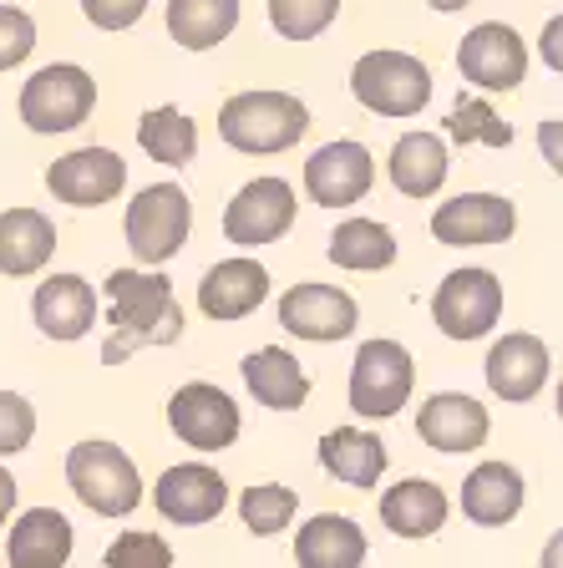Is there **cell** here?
I'll return each mask as SVG.
<instances>
[{
    "label": "cell",
    "instance_id": "7a4b0ae2",
    "mask_svg": "<svg viewBox=\"0 0 563 568\" xmlns=\"http://www.w3.org/2000/svg\"><path fill=\"white\" fill-rule=\"evenodd\" d=\"M310 132V106L290 92H239L219 106V138L249 158L284 153Z\"/></svg>",
    "mask_w": 563,
    "mask_h": 568
},
{
    "label": "cell",
    "instance_id": "d6a6232c",
    "mask_svg": "<svg viewBox=\"0 0 563 568\" xmlns=\"http://www.w3.org/2000/svg\"><path fill=\"white\" fill-rule=\"evenodd\" d=\"M341 0H270V26L284 41H315L335 26Z\"/></svg>",
    "mask_w": 563,
    "mask_h": 568
},
{
    "label": "cell",
    "instance_id": "52a82bcc",
    "mask_svg": "<svg viewBox=\"0 0 563 568\" xmlns=\"http://www.w3.org/2000/svg\"><path fill=\"white\" fill-rule=\"evenodd\" d=\"M416 366L401 341H365L351 361V412L365 422H391L411 402Z\"/></svg>",
    "mask_w": 563,
    "mask_h": 568
},
{
    "label": "cell",
    "instance_id": "9a60e30c",
    "mask_svg": "<svg viewBox=\"0 0 563 568\" xmlns=\"http://www.w3.org/2000/svg\"><path fill=\"white\" fill-rule=\"evenodd\" d=\"M371 183H375L371 148L351 138L315 148L305 163V193L320 209H351V203H361L371 193Z\"/></svg>",
    "mask_w": 563,
    "mask_h": 568
},
{
    "label": "cell",
    "instance_id": "2e32d148",
    "mask_svg": "<svg viewBox=\"0 0 563 568\" xmlns=\"http://www.w3.org/2000/svg\"><path fill=\"white\" fill-rule=\"evenodd\" d=\"M153 503L168 523H178V528H199V523H213L223 513V503H229V483H223L213 467H203V462H178V467H168V473L158 477Z\"/></svg>",
    "mask_w": 563,
    "mask_h": 568
},
{
    "label": "cell",
    "instance_id": "d590c367",
    "mask_svg": "<svg viewBox=\"0 0 563 568\" xmlns=\"http://www.w3.org/2000/svg\"><path fill=\"white\" fill-rule=\"evenodd\" d=\"M36 437V406L16 390H0V457H16L26 452Z\"/></svg>",
    "mask_w": 563,
    "mask_h": 568
},
{
    "label": "cell",
    "instance_id": "4fadbf2b",
    "mask_svg": "<svg viewBox=\"0 0 563 568\" xmlns=\"http://www.w3.org/2000/svg\"><path fill=\"white\" fill-rule=\"evenodd\" d=\"M47 189L57 203L71 209H102L128 189V163L112 148H77L47 168Z\"/></svg>",
    "mask_w": 563,
    "mask_h": 568
},
{
    "label": "cell",
    "instance_id": "7c38bea8",
    "mask_svg": "<svg viewBox=\"0 0 563 568\" xmlns=\"http://www.w3.org/2000/svg\"><path fill=\"white\" fill-rule=\"evenodd\" d=\"M517 229V209L497 193H458V199L436 203L432 239L446 248H487L507 244Z\"/></svg>",
    "mask_w": 563,
    "mask_h": 568
},
{
    "label": "cell",
    "instance_id": "1f68e13d",
    "mask_svg": "<svg viewBox=\"0 0 563 568\" xmlns=\"http://www.w3.org/2000/svg\"><path fill=\"white\" fill-rule=\"evenodd\" d=\"M294 508H300V497L284 483H259L239 497V518H244V528L254 532V538H274L280 528H290Z\"/></svg>",
    "mask_w": 563,
    "mask_h": 568
},
{
    "label": "cell",
    "instance_id": "44dd1931",
    "mask_svg": "<svg viewBox=\"0 0 563 568\" xmlns=\"http://www.w3.org/2000/svg\"><path fill=\"white\" fill-rule=\"evenodd\" d=\"M57 254V224L41 209H6L0 213V274L26 280L41 274Z\"/></svg>",
    "mask_w": 563,
    "mask_h": 568
},
{
    "label": "cell",
    "instance_id": "b9f144b4",
    "mask_svg": "<svg viewBox=\"0 0 563 568\" xmlns=\"http://www.w3.org/2000/svg\"><path fill=\"white\" fill-rule=\"evenodd\" d=\"M543 138H549V158L559 163V128H553V122H543Z\"/></svg>",
    "mask_w": 563,
    "mask_h": 568
},
{
    "label": "cell",
    "instance_id": "7402d4cb",
    "mask_svg": "<svg viewBox=\"0 0 563 568\" xmlns=\"http://www.w3.org/2000/svg\"><path fill=\"white\" fill-rule=\"evenodd\" d=\"M294 564L300 568H361L365 532L345 513H315L294 538Z\"/></svg>",
    "mask_w": 563,
    "mask_h": 568
},
{
    "label": "cell",
    "instance_id": "e575fe53",
    "mask_svg": "<svg viewBox=\"0 0 563 568\" xmlns=\"http://www.w3.org/2000/svg\"><path fill=\"white\" fill-rule=\"evenodd\" d=\"M102 568H173V548L158 538V532H118L112 548L102 554Z\"/></svg>",
    "mask_w": 563,
    "mask_h": 568
},
{
    "label": "cell",
    "instance_id": "ab89813d",
    "mask_svg": "<svg viewBox=\"0 0 563 568\" xmlns=\"http://www.w3.org/2000/svg\"><path fill=\"white\" fill-rule=\"evenodd\" d=\"M11 508H16V477L0 467V528H6V518H11Z\"/></svg>",
    "mask_w": 563,
    "mask_h": 568
},
{
    "label": "cell",
    "instance_id": "ac0fdd59",
    "mask_svg": "<svg viewBox=\"0 0 563 568\" xmlns=\"http://www.w3.org/2000/svg\"><path fill=\"white\" fill-rule=\"evenodd\" d=\"M487 406L462 390H436L416 412V437L432 452H477L487 442Z\"/></svg>",
    "mask_w": 563,
    "mask_h": 568
},
{
    "label": "cell",
    "instance_id": "8992f818",
    "mask_svg": "<svg viewBox=\"0 0 563 568\" xmlns=\"http://www.w3.org/2000/svg\"><path fill=\"white\" fill-rule=\"evenodd\" d=\"M188 229H193V203L178 183H148L138 189V199L128 203V219H122V234L128 248L142 264H168L178 248L188 244Z\"/></svg>",
    "mask_w": 563,
    "mask_h": 568
},
{
    "label": "cell",
    "instance_id": "5bb4252c",
    "mask_svg": "<svg viewBox=\"0 0 563 568\" xmlns=\"http://www.w3.org/2000/svg\"><path fill=\"white\" fill-rule=\"evenodd\" d=\"M280 325L290 335H300V341L330 345V341H345V335L361 325V310H355V300L345 295V290H335V284L305 280L280 295Z\"/></svg>",
    "mask_w": 563,
    "mask_h": 568
},
{
    "label": "cell",
    "instance_id": "30bf717a",
    "mask_svg": "<svg viewBox=\"0 0 563 568\" xmlns=\"http://www.w3.org/2000/svg\"><path fill=\"white\" fill-rule=\"evenodd\" d=\"M168 426L178 432V442L193 452H223L239 442V406L229 390L209 386V381H188L173 390L168 402Z\"/></svg>",
    "mask_w": 563,
    "mask_h": 568
},
{
    "label": "cell",
    "instance_id": "f35d334b",
    "mask_svg": "<svg viewBox=\"0 0 563 568\" xmlns=\"http://www.w3.org/2000/svg\"><path fill=\"white\" fill-rule=\"evenodd\" d=\"M559 36H563V21L553 16V21L543 26V57H549V67H553V71L563 67V57H559Z\"/></svg>",
    "mask_w": 563,
    "mask_h": 568
},
{
    "label": "cell",
    "instance_id": "277c9868",
    "mask_svg": "<svg viewBox=\"0 0 563 568\" xmlns=\"http://www.w3.org/2000/svg\"><path fill=\"white\" fill-rule=\"evenodd\" d=\"M351 97L375 118H416L432 102V71L411 51H365L351 67Z\"/></svg>",
    "mask_w": 563,
    "mask_h": 568
},
{
    "label": "cell",
    "instance_id": "83f0119b",
    "mask_svg": "<svg viewBox=\"0 0 563 568\" xmlns=\"http://www.w3.org/2000/svg\"><path fill=\"white\" fill-rule=\"evenodd\" d=\"M446 142L436 138V132H406V138H396V148H391V183H396V193H406V199H432L436 189L446 183Z\"/></svg>",
    "mask_w": 563,
    "mask_h": 568
},
{
    "label": "cell",
    "instance_id": "f1b7e54d",
    "mask_svg": "<svg viewBox=\"0 0 563 568\" xmlns=\"http://www.w3.org/2000/svg\"><path fill=\"white\" fill-rule=\"evenodd\" d=\"M239 26V0H168V36L183 51H209Z\"/></svg>",
    "mask_w": 563,
    "mask_h": 568
},
{
    "label": "cell",
    "instance_id": "603a6c76",
    "mask_svg": "<svg viewBox=\"0 0 563 568\" xmlns=\"http://www.w3.org/2000/svg\"><path fill=\"white\" fill-rule=\"evenodd\" d=\"M71 523L57 508H31L16 518L11 538H6V558L11 568H67L71 558Z\"/></svg>",
    "mask_w": 563,
    "mask_h": 568
},
{
    "label": "cell",
    "instance_id": "e0dca14e",
    "mask_svg": "<svg viewBox=\"0 0 563 568\" xmlns=\"http://www.w3.org/2000/svg\"><path fill=\"white\" fill-rule=\"evenodd\" d=\"M553 376V355L539 335H503V341L487 351V390L497 402H533Z\"/></svg>",
    "mask_w": 563,
    "mask_h": 568
},
{
    "label": "cell",
    "instance_id": "ba28073f",
    "mask_svg": "<svg viewBox=\"0 0 563 568\" xmlns=\"http://www.w3.org/2000/svg\"><path fill=\"white\" fill-rule=\"evenodd\" d=\"M503 315V284L493 270H458L436 284L432 320L446 341H482Z\"/></svg>",
    "mask_w": 563,
    "mask_h": 568
},
{
    "label": "cell",
    "instance_id": "836d02e7",
    "mask_svg": "<svg viewBox=\"0 0 563 568\" xmlns=\"http://www.w3.org/2000/svg\"><path fill=\"white\" fill-rule=\"evenodd\" d=\"M446 132H452V142H462V148H468V142H487V148H507V142H513V128H507L482 97H462V102L452 106V118H446Z\"/></svg>",
    "mask_w": 563,
    "mask_h": 568
},
{
    "label": "cell",
    "instance_id": "484cf974",
    "mask_svg": "<svg viewBox=\"0 0 563 568\" xmlns=\"http://www.w3.org/2000/svg\"><path fill=\"white\" fill-rule=\"evenodd\" d=\"M446 513H452V503H446V493L432 477H406V483L381 493V523L396 538H432L446 523Z\"/></svg>",
    "mask_w": 563,
    "mask_h": 568
},
{
    "label": "cell",
    "instance_id": "9c48e42d",
    "mask_svg": "<svg viewBox=\"0 0 563 568\" xmlns=\"http://www.w3.org/2000/svg\"><path fill=\"white\" fill-rule=\"evenodd\" d=\"M294 229V189L284 178H249L223 209V239L239 248L274 244Z\"/></svg>",
    "mask_w": 563,
    "mask_h": 568
},
{
    "label": "cell",
    "instance_id": "5b68a950",
    "mask_svg": "<svg viewBox=\"0 0 563 568\" xmlns=\"http://www.w3.org/2000/svg\"><path fill=\"white\" fill-rule=\"evenodd\" d=\"M97 106V82L92 71L77 67V61H51L21 87V122L41 138H57V132L82 128Z\"/></svg>",
    "mask_w": 563,
    "mask_h": 568
},
{
    "label": "cell",
    "instance_id": "4316f807",
    "mask_svg": "<svg viewBox=\"0 0 563 568\" xmlns=\"http://www.w3.org/2000/svg\"><path fill=\"white\" fill-rule=\"evenodd\" d=\"M320 467H325L335 483L345 487H375L381 473H386V447L381 437L361 432V426H341V432H325L320 437Z\"/></svg>",
    "mask_w": 563,
    "mask_h": 568
},
{
    "label": "cell",
    "instance_id": "6da1fadb",
    "mask_svg": "<svg viewBox=\"0 0 563 568\" xmlns=\"http://www.w3.org/2000/svg\"><path fill=\"white\" fill-rule=\"evenodd\" d=\"M107 295V341L102 366H122L128 355L153 345L183 341V305L173 295V280L158 270H112L102 284Z\"/></svg>",
    "mask_w": 563,
    "mask_h": 568
},
{
    "label": "cell",
    "instance_id": "d6986e66",
    "mask_svg": "<svg viewBox=\"0 0 563 568\" xmlns=\"http://www.w3.org/2000/svg\"><path fill=\"white\" fill-rule=\"evenodd\" d=\"M264 295H270V270L259 260H219L209 274H203L199 284V310L209 320H219V325H229V320H244L254 315L259 305H264Z\"/></svg>",
    "mask_w": 563,
    "mask_h": 568
},
{
    "label": "cell",
    "instance_id": "d4e9b609",
    "mask_svg": "<svg viewBox=\"0 0 563 568\" xmlns=\"http://www.w3.org/2000/svg\"><path fill=\"white\" fill-rule=\"evenodd\" d=\"M462 513L477 528H503L523 513V473L507 462H482L462 483Z\"/></svg>",
    "mask_w": 563,
    "mask_h": 568
},
{
    "label": "cell",
    "instance_id": "60d3db41",
    "mask_svg": "<svg viewBox=\"0 0 563 568\" xmlns=\"http://www.w3.org/2000/svg\"><path fill=\"white\" fill-rule=\"evenodd\" d=\"M432 11H442V16H452V11H462V6H472V0H426Z\"/></svg>",
    "mask_w": 563,
    "mask_h": 568
},
{
    "label": "cell",
    "instance_id": "8fae6325",
    "mask_svg": "<svg viewBox=\"0 0 563 568\" xmlns=\"http://www.w3.org/2000/svg\"><path fill=\"white\" fill-rule=\"evenodd\" d=\"M458 71H462V82L482 87V92H513L523 82V71H529V47H523V36L513 26L482 21L462 36Z\"/></svg>",
    "mask_w": 563,
    "mask_h": 568
},
{
    "label": "cell",
    "instance_id": "74e56055",
    "mask_svg": "<svg viewBox=\"0 0 563 568\" xmlns=\"http://www.w3.org/2000/svg\"><path fill=\"white\" fill-rule=\"evenodd\" d=\"M142 11H148V0H82V16L97 31H128L142 21Z\"/></svg>",
    "mask_w": 563,
    "mask_h": 568
},
{
    "label": "cell",
    "instance_id": "3957f363",
    "mask_svg": "<svg viewBox=\"0 0 563 568\" xmlns=\"http://www.w3.org/2000/svg\"><path fill=\"white\" fill-rule=\"evenodd\" d=\"M67 487L97 518H128L142 503L138 462L118 442H77L67 452Z\"/></svg>",
    "mask_w": 563,
    "mask_h": 568
},
{
    "label": "cell",
    "instance_id": "cb8c5ba5",
    "mask_svg": "<svg viewBox=\"0 0 563 568\" xmlns=\"http://www.w3.org/2000/svg\"><path fill=\"white\" fill-rule=\"evenodd\" d=\"M244 386L259 406L270 412H300L310 396V376L284 345H259L244 361Z\"/></svg>",
    "mask_w": 563,
    "mask_h": 568
},
{
    "label": "cell",
    "instance_id": "f546056e",
    "mask_svg": "<svg viewBox=\"0 0 563 568\" xmlns=\"http://www.w3.org/2000/svg\"><path fill=\"white\" fill-rule=\"evenodd\" d=\"M138 148L163 168H188L199 158V122L178 106H153L138 122Z\"/></svg>",
    "mask_w": 563,
    "mask_h": 568
},
{
    "label": "cell",
    "instance_id": "8d00e7d4",
    "mask_svg": "<svg viewBox=\"0 0 563 568\" xmlns=\"http://www.w3.org/2000/svg\"><path fill=\"white\" fill-rule=\"evenodd\" d=\"M36 51V21L16 6H0V71L21 67L26 57Z\"/></svg>",
    "mask_w": 563,
    "mask_h": 568
},
{
    "label": "cell",
    "instance_id": "ffe728a7",
    "mask_svg": "<svg viewBox=\"0 0 563 568\" xmlns=\"http://www.w3.org/2000/svg\"><path fill=\"white\" fill-rule=\"evenodd\" d=\"M36 331L47 341H82L97 325V290L82 274H51L31 300Z\"/></svg>",
    "mask_w": 563,
    "mask_h": 568
},
{
    "label": "cell",
    "instance_id": "4dcf8cb0",
    "mask_svg": "<svg viewBox=\"0 0 563 568\" xmlns=\"http://www.w3.org/2000/svg\"><path fill=\"white\" fill-rule=\"evenodd\" d=\"M330 264L355 274H375L396 264V234L375 219H345L335 234H330Z\"/></svg>",
    "mask_w": 563,
    "mask_h": 568
}]
</instances>
